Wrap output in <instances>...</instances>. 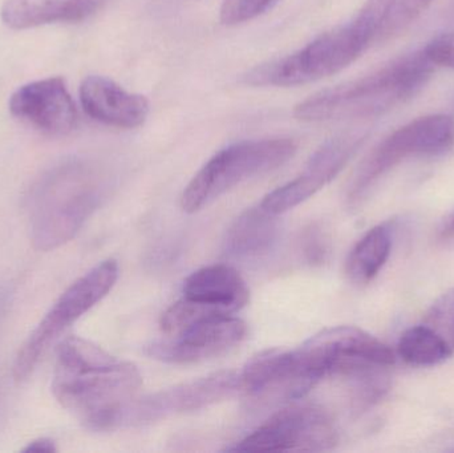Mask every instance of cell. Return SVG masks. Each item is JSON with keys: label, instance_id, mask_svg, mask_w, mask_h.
I'll return each instance as SVG.
<instances>
[{"label": "cell", "instance_id": "6da1fadb", "mask_svg": "<svg viewBox=\"0 0 454 453\" xmlns=\"http://www.w3.org/2000/svg\"><path fill=\"white\" fill-rule=\"evenodd\" d=\"M141 385L143 377L135 364L90 340L69 337L59 345L53 395L88 430H119L122 412Z\"/></svg>", "mask_w": 454, "mask_h": 453}, {"label": "cell", "instance_id": "7a4b0ae2", "mask_svg": "<svg viewBox=\"0 0 454 453\" xmlns=\"http://www.w3.org/2000/svg\"><path fill=\"white\" fill-rule=\"evenodd\" d=\"M434 68L423 50L367 76L322 90L299 103L294 114L306 122L378 116L420 92Z\"/></svg>", "mask_w": 454, "mask_h": 453}, {"label": "cell", "instance_id": "3957f363", "mask_svg": "<svg viewBox=\"0 0 454 453\" xmlns=\"http://www.w3.org/2000/svg\"><path fill=\"white\" fill-rule=\"evenodd\" d=\"M92 170L82 162L51 169L32 191L29 220L35 249L50 252L71 241L101 202Z\"/></svg>", "mask_w": 454, "mask_h": 453}, {"label": "cell", "instance_id": "277c9868", "mask_svg": "<svg viewBox=\"0 0 454 453\" xmlns=\"http://www.w3.org/2000/svg\"><path fill=\"white\" fill-rule=\"evenodd\" d=\"M372 43V32L356 16L296 52L250 69L242 82L253 87H296L319 82L351 66Z\"/></svg>", "mask_w": 454, "mask_h": 453}, {"label": "cell", "instance_id": "5b68a950", "mask_svg": "<svg viewBox=\"0 0 454 453\" xmlns=\"http://www.w3.org/2000/svg\"><path fill=\"white\" fill-rule=\"evenodd\" d=\"M293 138H263L231 144L215 153L184 191V212H200L235 186L285 165L296 153Z\"/></svg>", "mask_w": 454, "mask_h": 453}, {"label": "cell", "instance_id": "8992f818", "mask_svg": "<svg viewBox=\"0 0 454 453\" xmlns=\"http://www.w3.org/2000/svg\"><path fill=\"white\" fill-rule=\"evenodd\" d=\"M119 278V263L106 260L72 284L29 335L13 363V378L23 382L34 371L51 343L106 297Z\"/></svg>", "mask_w": 454, "mask_h": 453}, {"label": "cell", "instance_id": "52a82bcc", "mask_svg": "<svg viewBox=\"0 0 454 453\" xmlns=\"http://www.w3.org/2000/svg\"><path fill=\"white\" fill-rule=\"evenodd\" d=\"M454 146V121L447 114L419 117L384 138L364 160L352 181L348 199L359 202L370 189L411 157L440 156Z\"/></svg>", "mask_w": 454, "mask_h": 453}, {"label": "cell", "instance_id": "ba28073f", "mask_svg": "<svg viewBox=\"0 0 454 453\" xmlns=\"http://www.w3.org/2000/svg\"><path fill=\"white\" fill-rule=\"evenodd\" d=\"M335 423L315 404L293 403L229 449L231 452H322L338 444Z\"/></svg>", "mask_w": 454, "mask_h": 453}, {"label": "cell", "instance_id": "9c48e42d", "mask_svg": "<svg viewBox=\"0 0 454 453\" xmlns=\"http://www.w3.org/2000/svg\"><path fill=\"white\" fill-rule=\"evenodd\" d=\"M240 391L239 374L218 371L168 390L132 399L122 412L120 428L156 422L170 415L199 411Z\"/></svg>", "mask_w": 454, "mask_h": 453}, {"label": "cell", "instance_id": "30bf717a", "mask_svg": "<svg viewBox=\"0 0 454 453\" xmlns=\"http://www.w3.org/2000/svg\"><path fill=\"white\" fill-rule=\"evenodd\" d=\"M240 391L256 402H296L320 382L296 350L262 351L239 374Z\"/></svg>", "mask_w": 454, "mask_h": 453}, {"label": "cell", "instance_id": "8fae6325", "mask_svg": "<svg viewBox=\"0 0 454 453\" xmlns=\"http://www.w3.org/2000/svg\"><path fill=\"white\" fill-rule=\"evenodd\" d=\"M311 371L319 378L333 377L339 370L360 362L391 367L395 354L388 346L364 330L339 326L314 335L299 348Z\"/></svg>", "mask_w": 454, "mask_h": 453}, {"label": "cell", "instance_id": "7c38bea8", "mask_svg": "<svg viewBox=\"0 0 454 453\" xmlns=\"http://www.w3.org/2000/svg\"><path fill=\"white\" fill-rule=\"evenodd\" d=\"M367 133L354 132L325 141L309 159L303 172L290 183L272 191L262 199L264 209L283 215L311 199L330 184L359 151Z\"/></svg>", "mask_w": 454, "mask_h": 453}, {"label": "cell", "instance_id": "4fadbf2b", "mask_svg": "<svg viewBox=\"0 0 454 453\" xmlns=\"http://www.w3.org/2000/svg\"><path fill=\"white\" fill-rule=\"evenodd\" d=\"M247 335L242 319L218 314L202 319L170 342L153 343L146 354L170 364H192L209 361L237 348Z\"/></svg>", "mask_w": 454, "mask_h": 453}, {"label": "cell", "instance_id": "5bb4252c", "mask_svg": "<svg viewBox=\"0 0 454 453\" xmlns=\"http://www.w3.org/2000/svg\"><path fill=\"white\" fill-rule=\"evenodd\" d=\"M8 106L16 119L47 135H68L79 121L76 105L61 77L21 85L11 95Z\"/></svg>", "mask_w": 454, "mask_h": 453}, {"label": "cell", "instance_id": "9a60e30c", "mask_svg": "<svg viewBox=\"0 0 454 453\" xmlns=\"http://www.w3.org/2000/svg\"><path fill=\"white\" fill-rule=\"evenodd\" d=\"M80 101L90 119L108 127L133 129L148 119L149 101L130 93L108 77H85L80 85Z\"/></svg>", "mask_w": 454, "mask_h": 453}, {"label": "cell", "instance_id": "2e32d148", "mask_svg": "<svg viewBox=\"0 0 454 453\" xmlns=\"http://www.w3.org/2000/svg\"><path fill=\"white\" fill-rule=\"evenodd\" d=\"M109 0H5L2 20L13 29L51 23H80L103 10Z\"/></svg>", "mask_w": 454, "mask_h": 453}, {"label": "cell", "instance_id": "e0dca14e", "mask_svg": "<svg viewBox=\"0 0 454 453\" xmlns=\"http://www.w3.org/2000/svg\"><path fill=\"white\" fill-rule=\"evenodd\" d=\"M184 297L227 314L245 308L250 292L239 273L231 266L212 265L200 269L186 278Z\"/></svg>", "mask_w": 454, "mask_h": 453}, {"label": "cell", "instance_id": "ac0fdd59", "mask_svg": "<svg viewBox=\"0 0 454 453\" xmlns=\"http://www.w3.org/2000/svg\"><path fill=\"white\" fill-rule=\"evenodd\" d=\"M280 225L278 215L262 205L243 212L227 230L225 250L238 258L261 257L277 244Z\"/></svg>", "mask_w": 454, "mask_h": 453}, {"label": "cell", "instance_id": "d6986e66", "mask_svg": "<svg viewBox=\"0 0 454 453\" xmlns=\"http://www.w3.org/2000/svg\"><path fill=\"white\" fill-rule=\"evenodd\" d=\"M434 0H367L357 18L370 28L373 42L389 39L415 23Z\"/></svg>", "mask_w": 454, "mask_h": 453}, {"label": "cell", "instance_id": "ffe728a7", "mask_svg": "<svg viewBox=\"0 0 454 453\" xmlns=\"http://www.w3.org/2000/svg\"><path fill=\"white\" fill-rule=\"evenodd\" d=\"M392 228L387 223L371 229L352 249L346 271L355 285H367L380 273L391 255Z\"/></svg>", "mask_w": 454, "mask_h": 453}, {"label": "cell", "instance_id": "44dd1931", "mask_svg": "<svg viewBox=\"0 0 454 453\" xmlns=\"http://www.w3.org/2000/svg\"><path fill=\"white\" fill-rule=\"evenodd\" d=\"M400 358L411 366L431 367L450 359L454 351L427 324L411 327L397 345Z\"/></svg>", "mask_w": 454, "mask_h": 453}, {"label": "cell", "instance_id": "7402d4cb", "mask_svg": "<svg viewBox=\"0 0 454 453\" xmlns=\"http://www.w3.org/2000/svg\"><path fill=\"white\" fill-rule=\"evenodd\" d=\"M218 314L227 313L184 297L183 300L173 303L165 311L161 318V329L165 334L176 338L185 332L186 330L191 329L194 324L201 322L202 319L218 316Z\"/></svg>", "mask_w": 454, "mask_h": 453}, {"label": "cell", "instance_id": "603a6c76", "mask_svg": "<svg viewBox=\"0 0 454 453\" xmlns=\"http://www.w3.org/2000/svg\"><path fill=\"white\" fill-rule=\"evenodd\" d=\"M424 324L431 327L454 351V289L434 302L424 319Z\"/></svg>", "mask_w": 454, "mask_h": 453}, {"label": "cell", "instance_id": "cb8c5ba5", "mask_svg": "<svg viewBox=\"0 0 454 453\" xmlns=\"http://www.w3.org/2000/svg\"><path fill=\"white\" fill-rule=\"evenodd\" d=\"M277 0H223L221 21L226 26H237L258 18Z\"/></svg>", "mask_w": 454, "mask_h": 453}, {"label": "cell", "instance_id": "d4e9b609", "mask_svg": "<svg viewBox=\"0 0 454 453\" xmlns=\"http://www.w3.org/2000/svg\"><path fill=\"white\" fill-rule=\"evenodd\" d=\"M301 247L309 265H323L330 255V236L320 223H311L301 234Z\"/></svg>", "mask_w": 454, "mask_h": 453}, {"label": "cell", "instance_id": "484cf974", "mask_svg": "<svg viewBox=\"0 0 454 453\" xmlns=\"http://www.w3.org/2000/svg\"><path fill=\"white\" fill-rule=\"evenodd\" d=\"M427 58L434 66L454 69V32L440 35L424 48Z\"/></svg>", "mask_w": 454, "mask_h": 453}, {"label": "cell", "instance_id": "4316f807", "mask_svg": "<svg viewBox=\"0 0 454 453\" xmlns=\"http://www.w3.org/2000/svg\"><path fill=\"white\" fill-rule=\"evenodd\" d=\"M437 239L440 242H453L454 241V212L450 213L444 223L440 226L439 231H437Z\"/></svg>", "mask_w": 454, "mask_h": 453}, {"label": "cell", "instance_id": "83f0119b", "mask_svg": "<svg viewBox=\"0 0 454 453\" xmlns=\"http://www.w3.org/2000/svg\"><path fill=\"white\" fill-rule=\"evenodd\" d=\"M58 451L55 443L51 439L42 438L36 439V441H31L27 444L26 449H23V452H47L52 453Z\"/></svg>", "mask_w": 454, "mask_h": 453}]
</instances>
